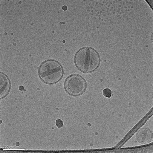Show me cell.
Wrapping results in <instances>:
<instances>
[{
    "label": "cell",
    "mask_w": 153,
    "mask_h": 153,
    "mask_svg": "<svg viewBox=\"0 0 153 153\" xmlns=\"http://www.w3.org/2000/svg\"><path fill=\"white\" fill-rule=\"evenodd\" d=\"M19 90L20 91H23L25 89V87L23 86H20V87H19Z\"/></svg>",
    "instance_id": "cell-8"
},
{
    "label": "cell",
    "mask_w": 153,
    "mask_h": 153,
    "mask_svg": "<svg viewBox=\"0 0 153 153\" xmlns=\"http://www.w3.org/2000/svg\"><path fill=\"white\" fill-rule=\"evenodd\" d=\"M55 124L56 125L58 128H61L63 127V121L61 120V119H57L55 122Z\"/></svg>",
    "instance_id": "cell-7"
},
{
    "label": "cell",
    "mask_w": 153,
    "mask_h": 153,
    "mask_svg": "<svg viewBox=\"0 0 153 153\" xmlns=\"http://www.w3.org/2000/svg\"><path fill=\"white\" fill-rule=\"evenodd\" d=\"M136 139L141 144H147L152 140V132L148 128L141 129L137 133Z\"/></svg>",
    "instance_id": "cell-5"
},
{
    "label": "cell",
    "mask_w": 153,
    "mask_h": 153,
    "mask_svg": "<svg viewBox=\"0 0 153 153\" xmlns=\"http://www.w3.org/2000/svg\"><path fill=\"white\" fill-rule=\"evenodd\" d=\"M11 84L10 80L6 74L3 72L0 73V98L5 97L10 93Z\"/></svg>",
    "instance_id": "cell-4"
},
{
    "label": "cell",
    "mask_w": 153,
    "mask_h": 153,
    "mask_svg": "<svg viewBox=\"0 0 153 153\" xmlns=\"http://www.w3.org/2000/svg\"><path fill=\"white\" fill-rule=\"evenodd\" d=\"M74 62L79 71L84 73H92L100 65V56L97 51L92 47H82L75 53Z\"/></svg>",
    "instance_id": "cell-1"
},
{
    "label": "cell",
    "mask_w": 153,
    "mask_h": 153,
    "mask_svg": "<svg viewBox=\"0 0 153 153\" xmlns=\"http://www.w3.org/2000/svg\"><path fill=\"white\" fill-rule=\"evenodd\" d=\"M62 9H63V10L65 11L66 10H67V7L66 6H63V7H62Z\"/></svg>",
    "instance_id": "cell-9"
},
{
    "label": "cell",
    "mask_w": 153,
    "mask_h": 153,
    "mask_svg": "<svg viewBox=\"0 0 153 153\" xmlns=\"http://www.w3.org/2000/svg\"><path fill=\"white\" fill-rule=\"evenodd\" d=\"M64 74L63 66L60 62L49 59L41 63L38 69V76L46 84H56L62 79Z\"/></svg>",
    "instance_id": "cell-2"
},
{
    "label": "cell",
    "mask_w": 153,
    "mask_h": 153,
    "mask_svg": "<svg viewBox=\"0 0 153 153\" xmlns=\"http://www.w3.org/2000/svg\"><path fill=\"white\" fill-rule=\"evenodd\" d=\"M102 94L104 96L107 98H110L112 95V91L109 88H105L102 91Z\"/></svg>",
    "instance_id": "cell-6"
},
{
    "label": "cell",
    "mask_w": 153,
    "mask_h": 153,
    "mask_svg": "<svg viewBox=\"0 0 153 153\" xmlns=\"http://www.w3.org/2000/svg\"><path fill=\"white\" fill-rule=\"evenodd\" d=\"M87 87L85 79L81 75L71 74L68 76L64 83V89L68 94L76 97L85 92Z\"/></svg>",
    "instance_id": "cell-3"
}]
</instances>
